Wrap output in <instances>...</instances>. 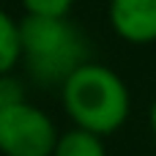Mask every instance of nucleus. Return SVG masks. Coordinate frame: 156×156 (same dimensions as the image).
Here are the masks:
<instances>
[{
  "mask_svg": "<svg viewBox=\"0 0 156 156\" xmlns=\"http://www.w3.org/2000/svg\"><path fill=\"white\" fill-rule=\"evenodd\" d=\"M22 63L30 82L41 88H60L82 63L90 60V41L71 16L19 19Z\"/></svg>",
  "mask_w": 156,
  "mask_h": 156,
  "instance_id": "f03ea898",
  "label": "nucleus"
},
{
  "mask_svg": "<svg viewBox=\"0 0 156 156\" xmlns=\"http://www.w3.org/2000/svg\"><path fill=\"white\" fill-rule=\"evenodd\" d=\"M55 121L33 101L0 107V156H52Z\"/></svg>",
  "mask_w": 156,
  "mask_h": 156,
  "instance_id": "7ed1b4c3",
  "label": "nucleus"
},
{
  "mask_svg": "<svg viewBox=\"0 0 156 156\" xmlns=\"http://www.w3.org/2000/svg\"><path fill=\"white\" fill-rule=\"evenodd\" d=\"M148 126H151V132H154V137H156V96H154V101H151V107H148Z\"/></svg>",
  "mask_w": 156,
  "mask_h": 156,
  "instance_id": "1a4fd4ad",
  "label": "nucleus"
},
{
  "mask_svg": "<svg viewBox=\"0 0 156 156\" xmlns=\"http://www.w3.org/2000/svg\"><path fill=\"white\" fill-rule=\"evenodd\" d=\"M52 156H107V143L88 129L71 126L58 134Z\"/></svg>",
  "mask_w": 156,
  "mask_h": 156,
  "instance_id": "39448f33",
  "label": "nucleus"
},
{
  "mask_svg": "<svg viewBox=\"0 0 156 156\" xmlns=\"http://www.w3.org/2000/svg\"><path fill=\"white\" fill-rule=\"evenodd\" d=\"M19 101H27L25 80L16 71L0 74V107H11V104H19Z\"/></svg>",
  "mask_w": 156,
  "mask_h": 156,
  "instance_id": "6e6552de",
  "label": "nucleus"
},
{
  "mask_svg": "<svg viewBox=\"0 0 156 156\" xmlns=\"http://www.w3.org/2000/svg\"><path fill=\"white\" fill-rule=\"evenodd\" d=\"M22 63V38H19V19H14L0 5V74L16 71Z\"/></svg>",
  "mask_w": 156,
  "mask_h": 156,
  "instance_id": "423d86ee",
  "label": "nucleus"
},
{
  "mask_svg": "<svg viewBox=\"0 0 156 156\" xmlns=\"http://www.w3.org/2000/svg\"><path fill=\"white\" fill-rule=\"evenodd\" d=\"M58 96L71 126L88 129L99 137L115 134L132 112V93L126 80L93 58L58 88Z\"/></svg>",
  "mask_w": 156,
  "mask_h": 156,
  "instance_id": "f257e3e1",
  "label": "nucleus"
},
{
  "mask_svg": "<svg viewBox=\"0 0 156 156\" xmlns=\"http://www.w3.org/2000/svg\"><path fill=\"white\" fill-rule=\"evenodd\" d=\"M25 16H41V19H63L71 16L74 0H19Z\"/></svg>",
  "mask_w": 156,
  "mask_h": 156,
  "instance_id": "0eeeda50",
  "label": "nucleus"
},
{
  "mask_svg": "<svg viewBox=\"0 0 156 156\" xmlns=\"http://www.w3.org/2000/svg\"><path fill=\"white\" fill-rule=\"evenodd\" d=\"M107 22L126 44H156V0H110Z\"/></svg>",
  "mask_w": 156,
  "mask_h": 156,
  "instance_id": "20e7f679",
  "label": "nucleus"
}]
</instances>
